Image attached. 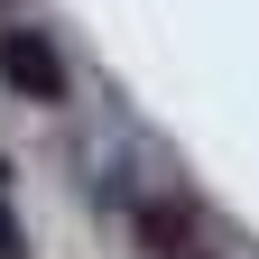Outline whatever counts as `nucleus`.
I'll use <instances>...</instances> for the list:
<instances>
[{"label": "nucleus", "mask_w": 259, "mask_h": 259, "mask_svg": "<svg viewBox=\"0 0 259 259\" xmlns=\"http://www.w3.org/2000/svg\"><path fill=\"white\" fill-rule=\"evenodd\" d=\"M185 259H194V250H185Z\"/></svg>", "instance_id": "obj_3"}, {"label": "nucleus", "mask_w": 259, "mask_h": 259, "mask_svg": "<svg viewBox=\"0 0 259 259\" xmlns=\"http://www.w3.org/2000/svg\"><path fill=\"white\" fill-rule=\"evenodd\" d=\"M0 74H10V93H28V102H65V56L37 28H0Z\"/></svg>", "instance_id": "obj_1"}, {"label": "nucleus", "mask_w": 259, "mask_h": 259, "mask_svg": "<svg viewBox=\"0 0 259 259\" xmlns=\"http://www.w3.org/2000/svg\"><path fill=\"white\" fill-rule=\"evenodd\" d=\"M0 259H19V222H10V204H0Z\"/></svg>", "instance_id": "obj_2"}]
</instances>
